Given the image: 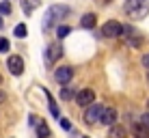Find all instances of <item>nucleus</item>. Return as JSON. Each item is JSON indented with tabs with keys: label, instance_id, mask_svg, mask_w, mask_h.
<instances>
[{
	"label": "nucleus",
	"instance_id": "f257e3e1",
	"mask_svg": "<svg viewBox=\"0 0 149 138\" xmlns=\"http://www.w3.org/2000/svg\"><path fill=\"white\" fill-rule=\"evenodd\" d=\"M69 15V7H65V4H54V7H50L48 11L43 15V22H41V28L48 30L52 28L54 24H58L63 17H67Z\"/></svg>",
	"mask_w": 149,
	"mask_h": 138
},
{
	"label": "nucleus",
	"instance_id": "f03ea898",
	"mask_svg": "<svg viewBox=\"0 0 149 138\" xmlns=\"http://www.w3.org/2000/svg\"><path fill=\"white\" fill-rule=\"evenodd\" d=\"M125 13L132 19H143L149 13V2L147 0H127L125 2Z\"/></svg>",
	"mask_w": 149,
	"mask_h": 138
},
{
	"label": "nucleus",
	"instance_id": "7ed1b4c3",
	"mask_svg": "<svg viewBox=\"0 0 149 138\" xmlns=\"http://www.w3.org/2000/svg\"><path fill=\"white\" fill-rule=\"evenodd\" d=\"M123 24H119L117 19H108V22L102 26V35L108 39H117V37H123Z\"/></svg>",
	"mask_w": 149,
	"mask_h": 138
},
{
	"label": "nucleus",
	"instance_id": "20e7f679",
	"mask_svg": "<svg viewBox=\"0 0 149 138\" xmlns=\"http://www.w3.org/2000/svg\"><path fill=\"white\" fill-rule=\"evenodd\" d=\"M106 106H102V104H91L89 108H84V121L89 125H95V123H100V119H102V112H104Z\"/></svg>",
	"mask_w": 149,
	"mask_h": 138
},
{
	"label": "nucleus",
	"instance_id": "39448f33",
	"mask_svg": "<svg viewBox=\"0 0 149 138\" xmlns=\"http://www.w3.org/2000/svg\"><path fill=\"white\" fill-rule=\"evenodd\" d=\"M93 101H95V93L91 89H82V91L76 93V104L82 106V108H89Z\"/></svg>",
	"mask_w": 149,
	"mask_h": 138
},
{
	"label": "nucleus",
	"instance_id": "423d86ee",
	"mask_svg": "<svg viewBox=\"0 0 149 138\" xmlns=\"http://www.w3.org/2000/svg\"><path fill=\"white\" fill-rule=\"evenodd\" d=\"M7 67L9 71H11L13 76H22L24 74V60H22V56H9V60H7Z\"/></svg>",
	"mask_w": 149,
	"mask_h": 138
},
{
	"label": "nucleus",
	"instance_id": "0eeeda50",
	"mask_svg": "<svg viewBox=\"0 0 149 138\" xmlns=\"http://www.w3.org/2000/svg\"><path fill=\"white\" fill-rule=\"evenodd\" d=\"M61 56H63V50H61L58 43H52V45L45 48V63H48V65H52L54 60L61 58Z\"/></svg>",
	"mask_w": 149,
	"mask_h": 138
},
{
	"label": "nucleus",
	"instance_id": "6e6552de",
	"mask_svg": "<svg viewBox=\"0 0 149 138\" xmlns=\"http://www.w3.org/2000/svg\"><path fill=\"white\" fill-rule=\"evenodd\" d=\"M54 78H56V82H61V84H69V80L74 78V69L71 67H58L56 74H54Z\"/></svg>",
	"mask_w": 149,
	"mask_h": 138
},
{
	"label": "nucleus",
	"instance_id": "1a4fd4ad",
	"mask_svg": "<svg viewBox=\"0 0 149 138\" xmlns=\"http://www.w3.org/2000/svg\"><path fill=\"white\" fill-rule=\"evenodd\" d=\"M115 121H117V110L115 108H104V112H102V119H100V123L102 125H115Z\"/></svg>",
	"mask_w": 149,
	"mask_h": 138
},
{
	"label": "nucleus",
	"instance_id": "9d476101",
	"mask_svg": "<svg viewBox=\"0 0 149 138\" xmlns=\"http://www.w3.org/2000/svg\"><path fill=\"white\" fill-rule=\"evenodd\" d=\"M123 33H125V35H123V37L127 39V43H130L132 48H141L143 39L138 37V33H134V30H132V28H123Z\"/></svg>",
	"mask_w": 149,
	"mask_h": 138
},
{
	"label": "nucleus",
	"instance_id": "9b49d317",
	"mask_svg": "<svg viewBox=\"0 0 149 138\" xmlns=\"http://www.w3.org/2000/svg\"><path fill=\"white\" fill-rule=\"evenodd\" d=\"M132 134H134V138H149V127L143 123H134L132 125Z\"/></svg>",
	"mask_w": 149,
	"mask_h": 138
},
{
	"label": "nucleus",
	"instance_id": "f8f14e48",
	"mask_svg": "<svg viewBox=\"0 0 149 138\" xmlns=\"http://www.w3.org/2000/svg\"><path fill=\"white\" fill-rule=\"evenodd\" d=\"M95 24H97L95 13H86L84 17L80 19V26H82V28H95Z\"/></svg>",
	"mask_w": 149,
	"mask_h": 138
},
{
	"label": "nucleus",
	"instance_id": "ddd939ff",
	"mask_svg": "<svg viewBox=\"0 0 149 138\" xmlns=\"http://www.w3.org/2000/svg\"><path fill=\"white\" fill-rule=\"evenodd\" d=\"M39 4H41L39 0H22V9H24V13H26V15H30L35 9H39Z\"/></svg>",
	"mask_w": 149,
	"mask_h": 138
},
{
	"label": "nucleus",
	"instance_id": "4468645a",
	"mask_svg": "<svg viewBox=\"0 0 149 138\" xmlns=\"http://www.w3.org/2000/svg\"><path fill=\"white\" fill-rule=\"evenodd\" d=\"M108 138H125V127H121V125H110Z\"/></svg>",
	"mask_w": 149,
	"mask_h": 138
},
{
	"label": "nucleus",
	"instance_id": "2eb2a0df",
	"mask_svg": "<svg viewBox=\"0 0 149 138\" xmlns=\"http://www.w3.org/2000/svg\"><path fill=\"white\" fill-rule=\"evenodd\" d=\"M74 95H76V91L71 89V86H67V84H65L63 89H61V99H63V101H69Z\"/></svg>",
	"mask_w": 149,
	"mask_h": 138
},
{
	"label": "nucleus",
	"instance_id": "dca6fc26",
	"mask_svg": "<svg viewBox=\"0 0 149 138\" xmlns=\"http://www.w3.org/2000/svg\"><path fill=\"white\" fill-rule=\"evenodd\" d=\"M43 93L48 95V101H50V104H48V106H50V112H52L54 117H58V106L54 104V99H52V95H50V91H48V89H43Z\"/></svg>",
	"mask_w": 149,
	"mask_h": 138
},
{
	"label": "nucleus",
	"instance_id": "f3484780",
	"mask_svg": "<svg viewBox=\"0 0 149 138\" xmlns=\"http://www.w3.org/2000/svg\"><path fill=\"white\" fill-rule=\"evenodd\" d=\"M37 136H39V138H48V136H50V127H48V123H45V121L37 127Z\"/></svg>",
	"mask_w": 149,
	"mask_h": 138
},
{
	"label": "nucleus",
	"instance_id": "a211bd4d",
	"mask_svg": "<svg viewBox=\"0 0 149 138\" xmlns=\"http://www.w3.org/2000/svg\"><path fill=\"white\" fill-rule=\"evenodd\" d=\"M15 37H17V39L26 37V24H17V26H15Z\"/></svg>",
	"mask_w": 149,
	"mask_h": 138
},
{
	"label": "nucleus",
	"instance_id": "6ab92c4d",
	"mask_svg": "<svg viewBox=\"0 0 149 138\" xmlns=\"http://www.w3.org/2000/svg\"><path fill=\"white\" fill-rule=\"evenodd\" d=\"M56 35H58V39H65L67 35H71V28H69V26H65V24H63V26H58V30H56Z\"/></svg>",
	"mask_w": 149,
	"mask_h": 138
},
{
	"label": "nucleus",
	"instance_id": "aec40b11",
	"mask_svg": "<svg viewBox=\"0 0 149 138\" xmlns=\"http://www.w3.org/2000/svg\"><path fill=\"white\" fill-rule=\"evenodd\" d=\"M0 13H2V15L11 13V4H9V0H2V2H0Z\"/></svg>",
	"mask_w": 149,
	"mask_h": 138
},
{
	"label": "nucleus",
	"instance_id": "412c9836",
	"mask_svg": "<svg viewBox=\"0 0 149 138\" xmlns=\"http://www.w3.org/2000/svg\"><path fill=\"white\" fill-rule=\"evenodd\" d=\"M43 123V119H41V117H37V114H30V125L35 127V130H37V127Z\"/></svg>",
	"mask_w": 149,
	"mask_h": 138
},
{
	"label": "nucleus",
	"instance_id": "4be33fe9",
	"mask_svg": "<svg viewBox=\"0 0 149 138\" xmlns=\"http://www.w3.org/2000/svg\"><path fill=\"white\" fill-rule=\"evenodd\" d=\"M0 52H9V39L0 37Z\"/></svg>",
	"mask_w": 149,
	"mask_h": 138
},
{
	"label": "nucleus",
	"instance_id": "5701e85b",
	"mask_svg": "<svg viewBox=\"0 0 149 138\" xmlns=\"http://www.w3.org/2000/svg\"><path fill=\"white\" fill-rule=\"evenodd\" d=\"M61 127H63V130H71V123H69V119H61Z\"/></svg>",
	"mask_w": 149,
	"mask_h": 138
},
{
	"label": "nucleus",
	"instance_id": "b1692460",
	"mask_svg": "<svg viewBox=\"0 0 149 138\" xmlns=\"http://www.w3.org/2000/svg\"><path fill=\"white\" fill-rule=\"evenodd\" d=\"M143 65H145V69H149V54L143 56Z\"/></svg>",
	"mask_w": 149,
	"mask_h": 138
},
{
	"label": "nucleus",
	"instance_id": "393cba45",
	"mask_svg": "<svg viewBox=\"0 0 149 138\" xmlns=\"http://www.w3.org/2000/svg\"><path fill=\"white\" fill-rule=\"evenodd\" d=\"M141 121H143V123H145V125L149 127V112H147V114H143V119H141Z\"/></svg>",
	"mask_w": 149,
	"mask_h": 138
},
{
	"label": "nucleus",
	"instance_id": "a878e982",
	"mask_svg": "<svg viewBox=\"0 0 149 138\" xmlns=\"http://www.w3.org/2000/svg\"><path fill=\"white\" fill-rule=\"evenodd\" d=\"M4 99H7V95H4L2 91H0V101H4Z\"/></svg>",
	"mask_w": 149,
	"mask_h": 138
},
{
	"label": "nucleus",
	"instance_id": "bb28decb",
	"mask_svg": "<svg viewBox=\"0 0 149 138\" xmlns=\"http://www.w3.org/2000/svg\"><path fill=\"white\" fill-rule=\"evenodd\" d=\"M4 26V22H2V17H0V28H2Z\"/></svg>",
	"mask_w": 149,
	"mask_h": 138
},
{
	"label": "nucleus",
	"instance_id": "cd10ccee",
	"mask_svg": "<svg viewBox=\"0 0 149 138\" xmlns=\"http://www.w3.org/2000/svg\"><path fill=\"white\" fill-rule=\"evenodd\" d=\"M0 84H2V76H0Z\"/></svg>",
	"mask_w": 149,
	"mask_h": 138
},
{
	"label": "nucleus",
	"instance_id": "c85d7f7f",
	"mask_svg": "<svg viewBox=\"0 0 149 138\" xmlns=\"http://www.w3.org/2000/svg\"><path fill=\"white\" fill-rule=\"evenodd\" d=\"M84 138H86V136H84Z\"/></svg>",
	"mask_w": 149,
	"mask_h": 138
}]
</instances>
